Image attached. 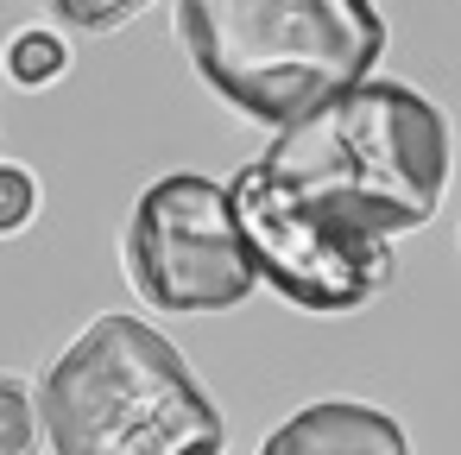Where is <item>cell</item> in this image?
Returning <instances> with one entry per match:
<instances>
[{"label":"cell","mask_w":461,"mask_h":455,"mask_svg":"<svg viewBox=\"0 0 461 455\" xmlns=\"http://www.w3.org/2000/svg\"><path fill=\"white\" fill-rule=\"evenodd\" d=\"M121 266H127L133 297L165 316L240 310L259 291L228 184L203 171H165L140 190L127 234H121Z\"/></svg>","instance_id":"277c9868"},{"label":"cell","mask_w":461,"mask_h":455,"mask_svg":"<svg viewBox=\"0 0 461 455\" xmlns=\"http://www.w3.org/2000/svg\"><path fill=\"white\" fill-rule=\"evenodd\" d=\"M45 7L70 26V32H89V39H102V32H121V26H133L146 7H158V0H45Z\"/></svg>","instance_id":"9c48e42d"},{"label":"cell","mask_w":461,"mask_h":455,"mask_svg":"<svg viewBox=\"0 0 461 455\" xmlns=\"http://www.w3.org/2000/svg\"><path fill=\"white\" fill-rule=\"evenodd\" d=\"M0 70H7L20 89H51L64 70H70V45L51 32V26H20L0 51Z\"/></svg>","instance_id":"52a82bcc"},{"label":"cell","mask_w":461,"mask_h":455,"mask_svg":"<svg viewBox=\"0 0 461 455\" xmlns=\"http://www.w3.org/2000/svg\"><path fill=\"white\" fill-rule=\"evenodd\" d=\"M45 455H228V417L184 348L133 316H89L39 373Z\"/></svg>","instance_id":"7a4b0ae2"},{"label":"cell","mask_w":461,"mask_h":455,"mask_svg":"<svg viewBox=\"0 0 461 455\" xmlns=\"http://www.w3.org/2000/svg\"><path fill=\"white\" fill-rule=\"evenodd\" d=\"M259 171L291 196L398 241L436 222L455 171V133L423 89L360 77L297 121L272 127Z\"/></svg>","instance_id":"6da1fadb"},{"label":"cell","mask_w":461,"mask_h":455,"mask_svg":"<svg viewBox=\"0 0 461 455\" xmlns=\"http://www.w3.org/2000/svg\"><path fill=\"white\" fill-rule=\"evenodd\" d=\"M196 83L253 127H285L385 58L379 0H177Z\"/></svg>","instance_id":"3957f363"},{"label":"cell","mask_w":461,"mask_h":455,"mask_svg":"<svg viewBox=\"0 0 461 455\" xmlns=\"http://www.w3.org/2000/svg\"><path fill=\"white\" fill-rule=\"evenodd\" d=\"M39 449V398L26 379L0 373V455H32Z\"/></svg>","instance_id":"ba28073f"},{"label":"cell","mask_w":461,"mask_h":455,"mask_svg":"<svg viewBox=\"0 0 461 455\" xmlns=\"http://www.w3.org/2000/svg\"><path fill=\"white\" fill-rule=\"evenodd\" d=\"M259 455H411V436L373 398H310L266 430Z\"/></svg>","instance_id":"8992f818"},{"label":"cell","mask_w":461,"mask_h":455,"mask_svg":"<svg viewBox=\"0 0 461 455\" xmlns=\"http://www.w3.org/2000/svg\"><path fill=\"white\" fill-rule=\"evenodd\" d=\"M228 203H234V222H240L259 285H272L291 310L348 316V310H366L373 297H385L398 278L385 234L354 228V222L291 196L278 177L259 171V159H247L228 177Z\"/></svg>","instance_id":"5b68a950"},{"label":"cell","mask_w":461,"mask_h":455,"mask_svg":"<svg viewBox=\"0 0 461 455\" xmlns=\"http://www.w3.org/2000/svg\"><path fill=\"white\" fill-rule=\"evenodd\" d=\"M39 215V177L26 165H0V234H20Z\"/></svg>","instance_id":"30bf717a"}]
</instances>
